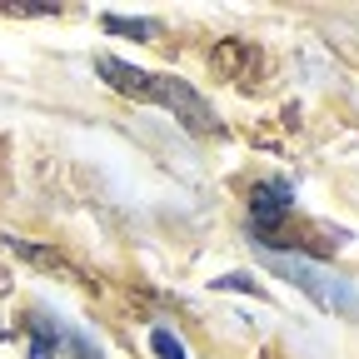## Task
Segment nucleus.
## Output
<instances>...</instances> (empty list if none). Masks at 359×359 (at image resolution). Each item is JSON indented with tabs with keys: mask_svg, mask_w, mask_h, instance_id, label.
I'll list each match as a JSON object with an SVG mask.
<instances>
[{
	"mask_svg": "<svg viewBox=\"0 0 359 359\" xmlns=\"http://www.w3.org/2000/svg\"><path fill=\"white\" fill-rule=\"evenodd\" d=\"M95 70L110 90H120L125 100H145V105H160L170 110L190 135H215L219 130V115L210 110V100L200 95L195 85H185L180 75H155V70H140L120 55H95Z\"/></svg>",
	"mask_w": 359,
	"mask_h": 359,
	"instance_id": "1",
	"label": "nucleus"
},
{
	"mask_svg": "<svg viewBox=\"0 0 359 359\" xmlns=\"http://www.w3.org/2000/svg\"><path fill=\"white\" fill-rule=\"evenodd\" d=\"M264 264L275 269L280 280L299 285V294H309L325 314H344V320H359V290H354L349 280L330 275V269L309 264V259H299V255H275V250H264Z\"/></svg>",
	"mask_w": 359,
	"mask_h": 359,
	"instance_id": "2",
	"label": "nucleus"
},
{
	"mask_svg": "<svg viewBox=\"0 0 359 359\" xmlns=\"http://www.w3.org/2000/svg\"><path fill=\"white\" fill-rule=\"evenodd\" d=\"M290 215H294V185L290 180H259V185L250 190V224H255L259 245H275L280 224Z\"/></svg>",
	"mask_w": 359,
	"mask_h": 359,
	"instance_id": "3",
	"label": "nucleus"
},
{
	"mask_svg": "<svg viewBox=\"0 0 359 359\" xmlns=\"http://www.w3.org/2000/svg\"><path fill=\"white\" fill-rule=\"evenodd\" d=\"M35 344H30V359H55V344H60V325H50L45 314H35Z\"/></svg>",
	"mask_w": 359,
	"mask_h": 359,
	"instance_id": "4",
	"label": "nucleus"
},
{
	"mask_svg": "<svg viewBox=\"0 0 359 359\" xmlns=\"http://www.w3.org/2000/svg\"><path fill=\"white\" fill-rule=\"evenodd\" d=\"M105 30L110 35H130V40H150L155 35L150 20H125V15H105Z\"/></svg>",
	"mask_w": 359,
	"mask_h": 359,
	"instance_id": "5",
	"label": "nucleus"
},
{
	"mask_svg": "<svg viewBox=\"0 0 359 359\" xmlns=\"http://www.w3.org/2000/svg\"><path fill=\"white\" fill-rule=\"evenodd\" d=\"M150 349H155L160 359H190V354H185V344H180L165 325H160V330H150Z\"/></svg>",
	"mask_w": 359,
	"mask_h": 359,
	"instance_id": "6",
	"label": "nucleus"
},
{
	"mask_svg": "<svg viewBox=\"0 0 359 359\" xmlns=\"http://www.w3.org/2000/svg\"><path fill=\"white\" fill-rule=\"evenodd\" d=\"M215 290H240V294H264V290L255 285V275H219V280H215Z\"/></svg>",
	"mask_w": 359,
	"mask_h": 359,
	"instance_id": "7",
	"label": "nucleus"
}]
</instances>
